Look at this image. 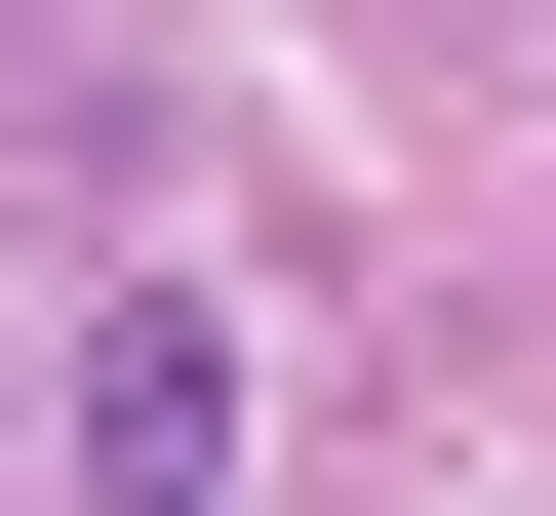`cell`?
I'll list each match as a JSON object with an SVG mask.
<instances>
[{"instance_id": "cell-1", "label": "cell", "mask_w": 556, "mask_h": 516, "mask_svg": "<svg viewBox=\"0 0 556 516\" xmlns=\"http://www.w3.org/2000/svg\"><path fill=\"white\" fill-rule=\"evenodd\" d=\"M80 477H239V318H199V278L80 318Z\"/></svg>"}, {"instance_id": "cell-2", "label": "cell", "mask_w": 556, "mask_h": 516, "mask_svg": "<svg viewBox=\"0 0 556 516\" xmlns=\"http://www.w3.org/2000/svg\"><path fill=\"white\" fill-rule=\"evenodd\" d=\"M0 80H119V0H0Z\"/></svg>"}]
</instances>
